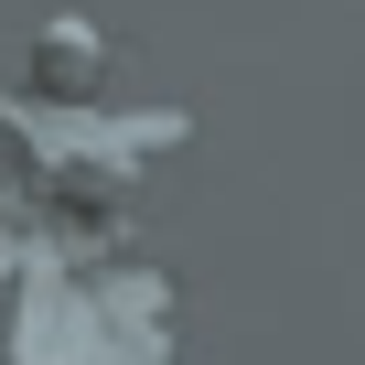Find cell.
<instances>
[{"mask_svg":"<svg viewBox=\"0 0 365 365\" xmlns=\"http://www.w3.org/2000/svg\"><path fill=\"white\" fill-rule=\"evenodd\" d=\"M0 129H22V150L43 172H76V182L86 172L118 182V172H140V161L194 140L182 108H76V97H0Z\"/></svg>","mask_w":365,"mask_h":365,"instance_id":"cell-1","label":"cell"},{"mask_svg":"<svg viewBox=\"0 0 365 365\" xmlns=\"http://www.w3.org/2000/svg\"><path fill=\"white\" fill-rule=\"evenodd\" d=\"M76 365H172V279L140 258L76 269Z\"/></svg>","mask_w":365,"mask_h":365,"instance_id":"cell-2","label":"cell"},{"mask_svg":"<svg viewBox=\"0 0 365 365\" xmlns=\"http://www.w3.org/2000/svg\"><path fill=\"white\" fill-rule=\"evenodd\" d=\"M11 365H76V269H33L11 301Z\"/></svg>","mask_w":365,"mask_h":365,"instance_id":"cell-3","label":"cell"}]
</instances>
